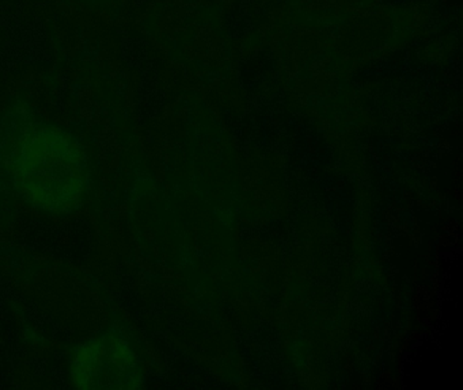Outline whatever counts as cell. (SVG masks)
I'll return each instance as SVG.
<instances>
[{"label":"cell","instance_id":"obj_17","mask_svg":"<svg viewBox=\"0 0 463 390\" xmlns=\"http://www.w3.org/2000/svg\"><path fill=\"white\" fill-rule=\"evenodd\" d=\"M338 187H340V189H343V187H344V181H338Z\"/></svg>","mask_w":463,"mask_h":390},{"label":"cell","instance_id":"obj_6","mask_svg":"<svg viewBox=\"0 0 463 390\" xmlns=\"http://www.w3.org/2000/svg\"><path fill=\"white\" fill-rule=\"evenodd\" d=\"M428 286L427 284H421V286L417 287V294L422 295L425 292H427Z\"/></svg>","mask_w":463,"mask_h":390},{"label":"cell","instance_id":"obj_3","mask_svg":"<svg viewBox=\"0 0 463 390\" xmlns=\"http://www.w3.org/2000/svg\"><path fill=\"white\" fill-rule=\"evenodd\" d=\"M439 237H440V246H443V248H449V246H451L452 244L449 243V235H439Z\"/></svg>","mask_w":463,"mask_h":390},{"label":"cell","instance_id":"obj_5","mask_svg":"<svg viewBox=\"0 0 463 390\" xmlns=\"http://www.w3.org/2000/svg\"><path fill=\"white\" fill-rule=\"evenodd\" d=\"M401 376H398V378H392L390 379V386L394 387V389H400L401 385Z\"/></svg>","mask_w":463,"mask_h":390},{"label":"cell","instance_id":"obj_4","mask_svg":"<svg viewBox=\"0 0 463 390\" xmlns=\"http://www.w3.org/2000/svg\"><path fill=\"white\" fill-rule=\"evenodd\" d=\"M424 335H425V332H413V333H411V336H409V338H406L405 341H408V343H411V341L420 340V339H421L422 336H424Z\"/></svg>","mask_w":463,"mask_h":390},{"label":"cell","instance_id":"obj_7","mask_svg":"<svg viewBox=\"0 0 463 390\" xmlns=\"http://www.w3.org/2000/svg\"><path fill=\"white\" fill-rule=\"evenodd\" d=\"M398 229L401 230V232L402 233H409V225L408 224H403V225H401V227H398Z\"/></svg>","mask_w":463,"mask_h":390},{"label":"cell","instance_id":"obj_18","mask_svg":"<svg viewBox=\"0 0 463 390\" xmlns=\"http://www.w3.org/2000/svg\"><path fill=\"white\" fill-rule=\"evenodd\" d=\"M368 351H373V349H375V347L373 346H368Z\"/></svg>","mask_w":463,"mask_h":390},{"label":"cell","instance_id":"obj_13","mask_svg":"<svg viewBox=\"0 0 463 390\" xmlns=\"http://www.w3.org/2000/svg\"><path fill=\"white\" fill-rule=\"evenodd\" d=\"M438 186V178L436 176H433L432 178V187Z\"/></svg>","mask_w":463,"mask_h":390},{"label":"cell","instance_id":"obj_16","mask_svg":"<svg viewBox=\"0 0 463 390\" xmlns=\"http://www.w3.org/2000/svg\"><path fill=\"white\" fill-rule=\"evenodd\" d=\"M433 251V246L432 244H428V252H432Z\"/></svg>","mask_w":463,"mask_h":390},{"label":"cell","instance_id":"obj_2","mask_svg":"<svg viewBox=\"0 0 463 390\" xmlns=\"http://www.w3.org/2000/svg\"><path fill=\"white\" fill-rule=\"evenodd\" d=\"M70 378L83 390L137 389L143 385V367L128 340L108 330L75 348Z\"/></svg>","mask_w":463,"mask_h":390},{"label":"cell","instance_id":"obj_21","mask_svg":"<svg viewBox=\"0 0 463 390\" xmlns=\"http://www.w3.org/2000/svg\"><path fill=\"white\" fill-rule=\"evenodd\" d=\"M421 203H422L421 198H420V200H417V205L420 206V205H421Z\"/></svg>","mask_w":463,"mask_h":390},{"label":"cell","instance_id":"obj_9","mask_svg":"<svg viewBox=\"0 0 463 390\" xmlns=\"http://www.w3.org/2000/svg\"><path fill=\"white\" fill-rule=\"evenodd\" d=\"M243 363H245V362H243L242 358H241V359L238 360V365H237L238 371H242Z\"/></svg>","mask_w":463,"mask_h":390},{"label":"cell","instance_id":"obj_19","mask_svg":"<svg viewBox=\"0 0 463 390\" xmlns=\"http://www.w3.org/2000/svg\"><path fill=\"white\" fill-rule=\"evenodd\" d=\"M405 198H411V192H405Z\"/></svg>","mask_w":463,"mask_h":390},{"label":"cell","instance_id":"obj_8","mask_svg":"<svg viewBox=\"0 0 463 390\" xmlns=\"http://www.w3.org/2000/svg\"><path fill=\"white\" fill-rule=\"evenodd\" d=\"M409 348V343L408 341H405V343L402 344V346H401V348H400V354H403V352L406 351V349Z\"/></svg>","mask_w":463,"mask_h":390},{"label":"cell","instance_id":"obj_14","mask_svg":"<svg viewBox=\"0 0 463 390\" xmlns=\"http://www.w3.org/2000/svg\"><path fill=\"white\" fill-rule=\"evenodd\" d=\"M411 320L409 319L408 322H406V330H411Z\"/></svg>","mask_w":463,"mask_h":390},{"label":"cell","instance_id":"obj_20","mask_svg":"<svg viewBox=\"0 0 463 390\" xmlns=\"http://www.w3.org/2000/svg\"><path fill=\"white\" fill-rule=\"evenodd\" d=\"M439 198H440V200H444V194H441V192H439Z\"/></svg>","mask_w":463,"mask_h":390},{"label":"cell","instance_id":"obj_1","mask_svg":"<svg viewBox=\"0 0 463 390\" xmlns=\"http://www.w3.org/2000/svg\"><path fill=\"white\" fill-rule=\"evenodd\" d=\"M9 132L7 167L24 200L43 213L78 210L90 186L82 143L64 127L37 119H18Z\"/></svg>","mask_w":463,"mask_h":390},{"label":"cell","instance_id":"obj_10","mask_svg":"<svg viewBox=\"0 0 463 390\" xmlns=\"http://www.w3.org/2000/svg\"><path fill=\"white\" fill-rule=\"evenodd\" d=\"M455 198H457L458 200H462V191L460 190H457V192H455Z\"/></svg>","mask_w":463,"mask_h":390},{"label":"cell","instance_id":"obj_12","mask_svg":"<svg viewBox=\"0 0 463 390\" xmlns=\"http://www.w3.org/2000/svg\"><path fill=\"white\" fill-rule=\"evenodd\" d=\"M344 368H345V370L351 371L352 368H354V365H352V363H348V365L344 366Z\"/></svg>","mask_w":463,"mask_h":390},{"label":"cell","instance_id":"obj_15","mask_svg":"<svg viewBox=\"0 0 463 390\" xmlns=\"http://www.w3.org/2000/svg\"><path fill=\"white\" fill-rule=\"evenodd\" d=\"M441 230L446 233L449 232V227H447V224L441 225Z\"/></svg>","mask_w":463,"mask_h":390},{"label":"cell","instance_id":"obj_11","mask_svg":"<svg viewBox=\"0 0 463 390\" xmlns=\"http://www.w3.org/2000/svg\"><path fill=\"white\" fill-rule=\"evenodd\" d=\"M409 246H414V235H409Z\"/></svg>","mask_w":463,"mask_h":390},{"label":"cell","instance_id":"obj_22","mask_svg":"<svg viewBox=\"0 0 463 390\" xmlns=\"http://www.w3.org/2000/svg\"><path fill=\"white\" fill-rule=\"evenodd\" d=\"M455 176H457V178H460V176H462V173L457 172V173H455Z\"/></svg>","mask_w":463,"mask_h":390}]
</instances>
